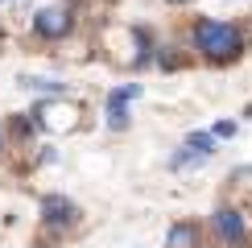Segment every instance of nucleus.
<instances>
[{
    "label": "nucleus",
    "mask_w": 252,
    "mask_h": 248,
    "mask_svg": "<svg viewBox=\"0 0 252 248\" xmlns=\"http://www.w3.org/2000/svg\"><path fill=\"white\" fill-rule=\"evenodd\" d=\"M190 41H194V50H203V58H211V62H232V58H240V50H244L240 29L227 25V21H215V17L194 21Z\"/></svg>",
    "instance_id": "obj_1"
},
{
    "label": "nucleus",
    "mask_w": 252,
    "mask_h": 248,
    "mask_svg": "<svg viewBox=\"0 0 252 248\" xmlns=\"http://www.w3.org/2000/svg\"><path fill=\"white\" fill-rule=\"evenodd\" d=\"M79 215L83 211L66 199V194H46V199H41V223H46L50 232H66V227H75Z\"/></svg>",
    "instance_id": "obj_2"
},
{
    "label": "nucleus",
    "mask_w": 252,
    "mask_h": 248,
    "mask_svg": "<svg viewBox=\"0 0 252 248\" xmlns=\"http://www.w3.org/2000/svg\"><path fill=\"white\" fill-rule=\"evenodd\" d=\"M211 227H215V236L227 248H244V240H248V223H244V215H240L236 207H215Z\"/></svg>",
    "instance_id": "obj_3"
},
{
    "label": "nucleus",
    "mask_w": 252,
    "mask_h": 248,
    "mask_svg": "<svg viewBox=\"0 0 252 248\" xmlns=\"http://www.w3.org/2000/svg\"><path fill=\"white\" fill-rule=\"evenodd\" d=\"M33 29H37L41 37H66L70 29H75V17H70L66 4H46V8H37Z\"/></svg>",
    "instance_id": "obj_4"
},
{
    "label": "nucleus",
    "mask_w": 252,
    "mask_h": 248,
    "mask_svg": "<svg viewBox=\"0 0 252 248\" xmlns=\"http://www.w3.org/2000/svg\"><path fill=\"white\" fill-rule=\"evenodd\" d=\"M141 95V87L136 83H128V87H116L108 95V128H116V132H124L128 128V103Z\"/></svg>",
    "instance_id": "obj_5"
},
{
    "label": "nucleus",
    "mask_w": 252,
    "mask_h": 248,
    "mask_svg": "<svg viewBox=\"0 0 252 248\" xmlns=\"http://www.w3.org/2000/svg\"><path fill=\"white\" fill-rule=\"evenodd\" d=\"M165 248H198V227L194 223H174L165 236Z\"/></svg>",
    "instance_id": "obj_6"
},
{
    "label": "nucleus",
    "mask_w": 252,
    "mask_h": 248,
    "mask_svg": "<svg viewBox=\"0 0 252 248\" xmlns=\"http://www.w3.org/2000/svg\"><path fill=\"white\" fill-rule=\"evenodd\" d=\"M186 145H190L194 153H203V157H211V153H215V132H190Z\"/></svg>",
    "instance_id": "obj_7"
},
{
    "label": "nucleus",
    "mask_w": 252,
    "mask_h": 248,
    "mask_svg": "<svg viewBox=\"0 0 252 248\" xmlns=\"http://www.w3.org/2000/svg\"><path fill=\"white\" fill-rule=\"evenodd\" d=\"M198 161H203V153H194L190 145H186V149H178L170 157V170H190V165H198Z\"/></svg>",
    "instance_id": "obj_8"
},
{
    "label": "nucleus",
    "mask_w": 252,
    "mask_h": 248,
    "mask_svg": "<svg viewBox=\"0 0 252 248\" xmlns=\"http://www.w3.org/2000/svg\"><path fill=\"white\" fill-rule=\"evenodd\" d=\"M21 87H29V91H50V95H62V83H50V79H21Z\"/></svg>",
    "instance_id": "obj_9"
},
{
    "label": "nucleus",
    "mask_w": 252,
    "mask_h": 248,
    "mask_svg": "<svg viewBox=\"0 0 252 248\" xmlns=\"http://www.w3.org/2000/svg\"><path fill=\"white\" fill-rule=\"evenodd\" d=\"M211 132H215V137H223V141H227V137H236V124H232V120H223V124H215Z\"/></svg>",
    "instance_id": "obj_10"
},
{
    "label": "nucleus",
    "mask_w": 252,
    "mask_h": 248,
    "mask_svg": "<svg viewBox=\"0 0 252 248\" xmlns=\"http://www.w3.org/2000/svg\"><path fill=\"white\" fill-rule=\"evenodd\" d=\"M174 4H186V0H174Z\"/></svg>",
    "instance_id": "obj_11"
},
{
    "label": "nucleus",
    "mask_w": 252,
    "mask_h": 248,
    "mask_svg": "<svg viewBox=\"0 0 252 248\" xmlns=\"http://www.w3.org/2000/svg\"><path fill=\"white\" fill-rule=\"evenodd\" d=\"M0 145H4V141H0Z\"/></svg>",
    "instance_id": "obj_12"
}]
</instances>
